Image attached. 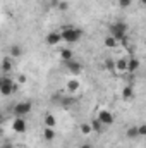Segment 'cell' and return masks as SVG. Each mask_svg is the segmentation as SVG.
Segmentation results:
<instances>
[{"instance_id": "cell-9", "label": "cell", "mask_w": 146, "mask_h": 148, "mask_svg": "<svg viewBox=\"0 0 146 148\" xmlns=\"http://www.w3.org/2000/svg\"><path fill=\"white\" fill-rule=\"evenodd\" d=\"M115 69H117V73H127V69H129V59H117L115 60Z\"/></svg>"}, {"instance_id": "cell-7", "label": "cell", "mask_w": 146, "mask_h": 148, "mask_svg": "<svg viewBox=\"0 0 146 148\" xmlns=\"http://www.w3.org/2000/svg\"><path fill=\"white\" fill-rule=\"evenodd\" d=\"M96 117H98V119H100V121H102V122H103L105 126H112V124H113V121H115L113 114H112L110 110H107V109L100 110V112H98V115H96Z\"/></svg>"}, {"instance_id": "cell-25", "label": "cell", "mask_w": 146, "mask_h": 148, "mask_svg": "<svg viewBox=\"0 0 146 148\" xmlns=\"http://www.w3.org/2000/svg\"><path fill=\"white\" fill-rule=\"evenodd\" d=\"M138 129H139V136H146V124L138 126Z\"/></svg>"}, {"instance_id": "cell-4", "label": "cell", "mask_w": 146, "mask_h": 148, "mask_svg": "<svg viewBox=\"0 0 146 148\" xmlns=\"http://www.w3.org/2000/svg\"><path fill=\"white\" fill-rule=\"evenodd\" d=\"M33 110V103L29 100H24V102H17L14 107H12V114L14 117H26L29 115Z\"/></svg>"}, {"instance_id": "cell-10", "label": "cell", "mask_w": 146, "mask_h": 148, "mask_svg": "<svg viewBox=\"0 0 146 148\" xmlns=\"http://www.w3.org/2000/svg\"><path fill=\"white\" fill-rule=\"evenodd\" d=\"M89 124H91L93 131H95V133H98V134H102V133L105 131V124H103V122H102V121H100L98 117H95V119H93V121H91Z\"/></svg>"}, {"instance_id": "cell-3", "label": "cell", "mask_w": 146, "mask_h": 148, "mask_svg": "<svg viewBox=\"0 0 146 148\" xmlns=\"http://www.w3.org/2000/svg\"><path fill=\"white\" fill-rule=\"evenodd\" d=\"M17 88H19V84L17 83H14L9 76H2L0 77V93L3 95V97H9V95H12V93H16L17 91Z\"/></svg>"}, {"instance_id": "cell-24", "label": "cell", "mask_w": 146, "mask_h": 148, "mask_svg": "<svg viewBox=\"0 0 146 148\" xmlns=\"http://www.w3.org/2000/svg\"><path fill=\"white\" fill-rule=\"evenodd\" d=\"M57 7H59L60 10H64V12H65V10H69V3H67V2H59V3H57Z\"/></svg>"}, {"instance_id": "cell-29", "label": "cell", "mask_w": 146, "mask_h": 148, "mask_svg": "<svg viewBox=\"0 0 146 148\" xmlns=\"http://www.w3.org/2000/svg\"><path fill=\"white\" fill-rule=\"evenodd\" d=\"M14 148H26V147H14Z\"/></svg>"}, {"instance_id": "cell-5", "label": "cell", "mask_w": 146, "mask_h": 148, "mask_svg": "<svg viewBox=\"0 0 146 148\" xmlns=\"http://www.w3.org/2000/svg\"><path fill=\"white\" fill-rule=\"evenodd\" d=\"M12 129H14V133H17V134H24V133L28 131V122H26V119H24V117H14V121H12Z\"/></svg>"}, {"instance_id": "cell-28", "label": "cell", "mask_w": 146, "mask_h": 148, "mask_svg": "<svg viewBox=\"0 0 146 148\" xmlns=\"http://www.w3.org/2000/svg\"><path fill=\"white\" fill-rule=\"evenodd\" d=\"M139 2H141V5H143V7H146V0H139Z\"/></svg>"}, {"instance_id": "cell-26", "label": "cell", "mask_w": 146, "mask_h": 148, "mask_svg": "<svg viewBox=\"0 0 146 148\" xmlns=\"http://www.w3.org/2000/svg\"><path fill=\"white\" fill-rule=\"evenodd\" d=\"M17 81H19V83H26L28 79H26V76H19V79H17Z\"/></svg>"}, {"instance_id": "cell-17", "label": "cell", "mask_w": 146, "mask_h": 148, "mask_svg": "<svg viewBox=\"0 0 146 148\" xmlns=\"http://www.w3.org/2000/svg\"><path fill=\"white\" fill-rule=\"evenodd\" d=\"M45 126H46V127H55V126H57V119H55V115H52V114H45Z\"/></svg>"}, {"instance_id": "cell-27", "label": "cell", "mask_w": 146, "mask_h": 148, "mask_svg": "<svg viewBox=\"0 0 146 148\" xmlns=\"http://www.w3.org/2000/svg\"><path fill=\"white\" fill-rule=\"evenodd\" d=\"M81 148H93L89 143H84V145H81Z\"/></svg>"}, {"instance_id": "cell-12", "label": "cell", "mask_w": 146, "mask_h": 148, "mask_svg": "<svg viewBox=\"0 0 146 148\" xmlns=\"http://www.w3.org/2000/svg\"><path fill=\"white\" fill-rule=\"evenodd\" d=\"M132 97H134V88H132L131 84L124 86V88H122V98H124V100H131Z\"/></svg>"}, {"instance_id": "cell-18", "label": "cell", "mask_w": 146, "mask_h": 148, "mask_svg": "<svg viewBox=\"0 0 146 148\" xmlns=\"http://www.w3.org/2000/svg\"><path fill=\"white\" fill-rule=\"evenodd\" d=\"M126 136H127V138H131V140L138 138V136H139V129H138V126H131V127H127Z\"/></svg>"}, {"instance_id": "cell-21", "label": "cell", "mask_w": 146, "mask_h": 148, "mask_svg": "<svg viewBox=\"0 0 146 148\" xmlns=\"http://www.w3.org/2000/svg\"><path fill=\"white\" fill-rule=\"evenodd\" d=\"M105 67H107V71H110V73H117V69H115V60H113V59H105Z\"/></svg>"}, {"instance_id": "cell-15", "label": "cell", "mask_w": 146, "mask_h": 148, "mask_svg": "<svg viewBox=\"0 0 146 148\" xmlns=\"http://www.w3.org/2000/svg\"><path fill=\"white\" fill-rule=\"evenodd\" d=\"M10 69H12V57H3V60H2V73L7 74Z\"/></svg>"}, {"instance_id": "cell-23", "label": "cell", "mask_w": 146, "mask_h": 148, "mask_svg": "<svg viewBox=\"0 0 146 148\" xmlns=\"http://www.w3.org/2000/svg\"><path fill=\"white\" fill-rule=\"evenodd\" d=\"M132 5V0H119V7L120 9H129Z\"/></svg>"}, {"instance_id": "cell-16", "label": "cell", "mask_w": 146, "mask_h": 148, "mask_svg": "<svg viewBox=\"0 0 146 148\" xmlns=\"http://www.w3.org/2000/svg\"><path fill=\"white\" fill-rule=\"evenodd\" d=\"M9 52H10V57H12V59H19V57L23 55V48H21V45H12Z\"/></svg>"}, {"instance_id": "cell-6", "label": "cell", "mask_w": 146, "mask_h": 148, "mask_svg": "<svg viewBox=\"0 0 146 148\" xmlns=\"http://www.w3.org/2000/svg\"><path fill=\"white\" fill-rule=\"evenodd\" d=\"M45 41H46L48 47H57L62 41V33L60 31H50L46 35V38H45Z\"/></svg>"}, {"instance_id": "cell-2", "label": "cell", "mask_w": 146, "mask_h": 148, "mask_svg": "<svg viewBox=\"0 0 146 148\" xmlns=\"http://www.w3.org/2000/svg\"><path fill=\"white\" fill-rule=\"evenodd\" d=\"M60 33H62V41H65L67 45H74L83 38V29L76 26H65Z\"/></svg>"}, {"instance_id": "cell-8", "label": "cell", "mask_w": 146, "mask_h": 148, "mask_svg": "<svg viewBox=\"0 0 146 148\" xmlns=\"http://www.w3.org/2000/svg\"><path fill=\"white\" fill-rule=\"evenodd\" d=\"M65 64V67H67V71L71 74H74V76H77L79 73H83V64H79L77 60H67V62H64Z\"/></svg>"}, {"instance_id": "cell-11", "label": "cell", "mask_w": 146, "mask_h": 148, "mask_svg": "<svg viewBox=\"0 0 146 148\" xmlns=\"http://www.w3.org/2000/svg\"><path fill=\"white\" fill-rule=\"evenodd\" d=\"M43 138H45V141H53V140H55V127H46V126H45V129H43Z\"/></svg>"}, {"instance_id": "cell-1", "label": "cell", "mask_w": 146, "mask_h": 148, "mask_svg": "<svg viewBox=\"0 0 146 148\" xmlns=\"http://www.w3.org/2000/svg\"><path fill=\"white\" fill-rule=\"evenodd\" d=\"M127 31H129V26L124 21H113V23L108 24V35L117 38L119 41H122L124 38L127 36Z\"/></svg>"}, {"instance_id": "cell-20", "label": "cell", "mask_w": 146, "mask_h": 148, "mask_svg": "<svg viewBox=\"0 0 146 148\" xmlns=\"http://www.w3.org/2000/svg\"><path fill=\"white\" fill-rule=\"evenodd\" d=\"M103 43H105V47H108V48H115V47H117V43H119V40L108 35V36L105 38V41H103Z\"/></svg>"}, {"instance_id": "cell-19", "label": "cell", "mask_w": 146, "mask_h": 148, "mask_svg": "<svg viewBox=\"0 0 146 148\" xmlns=\"http://www.w3.org/2000/svg\"><path fill=\"white\" fill-rule=\"evenodd\" d=\"M139 69V60L138 59H129V69L127 73H136Z\"/></svg>"}, {"instance_id": "cell-13", "label": "cell", "mask_w": 146, "mask_h": 148, "mask_svg": "<svg viewBox=\"0 0 146 148\" xmlns=\"http://www.w3.org/2000/svg\"><path fill=\"white\" fill-rule=\"evenodd\" d=\"M79 86H81V84H79V81H77V79H69V81H67V84H65V88H67V91H69V93H76V91L79 90Z\"/></svg>"}, {"instance_id": "cell-14", "label": "cell", "mask_w": 146, "mask_h": 148, "mask_svg": "<svg viewBox=\"0 0 146 148\" xmlns=\"http://www.w3.org/2000/svg\"><path fill=\"white\" fill-rule=\"evenodd\" d=\"M60 59H62L64 62L72 60L74 59V52L71 50V48H62V50H60Z\"/></svg>"}, {"instance_id": "cell-22", "label": "cell", "mask_w": 146, "mask_h": 148, "mask_svg": "<svg viewBox=\"0 0 146 148\" xmlns=\"http://www.w3.org/2000/svg\"><path fill=\"white\" fill-rule=\"evenodd\" d=\"M79 129H81V133H83V134H89V133L93 131V127H91V124H88V122H84V124H81V127H79Z\"/></svg>"}]
</instances>
